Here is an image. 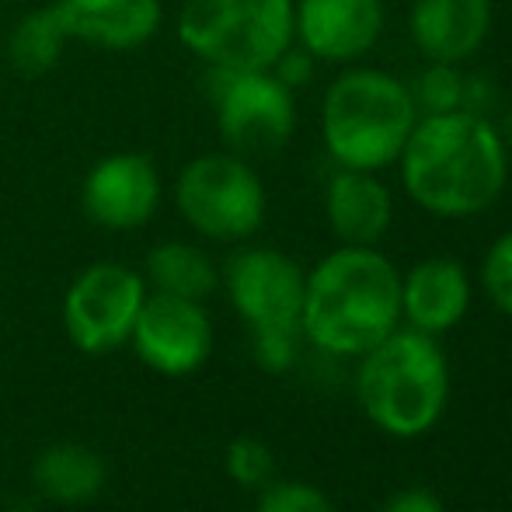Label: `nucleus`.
Listing matches in <instances>:
<instances>
[{"label": "nucleus", "instance_id": "6ab92c4d", "mask_svg": "<svg viewBox=\"0 0 512 512\" xmlns=\"http://www.w3.org/2000/svg\"><path fill=\"white\" fill-rule=\"evenodd\" d=\"M411 98H415V108L422 115L457 112V108H464L467 98V77L457 70V63H432L415 81Z\"/></svg>", "mask_w": 512, "mask_h": 512}, {"label": "nucleus", "instance_id": "4468645a", "mask_svg": "<svg viewBox=\"0 0 512 512\" xmlns=\"http://www.w3.org/2000/svg\"><path fill=\"white\" fill-rule=\"evenodd\" d=\"M492 0H415L411 39L432 63H464L485 46Z\"/></svg>", "mask_w": 512, "mask_h": 512}, {"label": "nucleus", "instance_id": "f3484780", "mask_svg": "<svg viewBox=\"0 0 512 512\" xmlns=\"http://www.w3.org/2000/svg\"><path fill=\"white\" fill-rule=\"evenodd\" d=\"M32 481L42 499L56 502V506H88L102 495L108 464L91 446L53 443L35 457Z\"/></svg>", "mask_w": 512, "mask_h": 512}, {"label": "nucleus", "instance_id": "393cba45", "mask_svg": "<svg viewBox=\"0 0 512 512\" xmlns=\"http://www.w3.org/2000/svg\"><path fill=\"white\" fill-rule=\"evenodd\" d=\"M380 512H446V509H443V502L432 492H425V488H405V492H394Z\"/></svg>", "mask_w": 512, "mask_h": 512}, {"label": "nucleus", "instance_id": "dca6fc26", "mask_svg": "<svg viewBox=\"0 0 512 512\" xmlns=\"http://www.w3.org/2000/svg\"><path fill=\"white\" fill-rule=\"evenodd\" d=\"M324 209H328L331 230L345 244H377L391 227L394 199L373 171L342 168L338 175H331Z\"/></svg>", "mask_w": 512, "mask_h": 512}, {"label": "nucleus", "instance_id": "9d476101", "mask_svg": "<svg viewBox=\"0 0 512 512\" xmlns=\"http://www.w3.org/2000/svg\"><path fill=\"white\" fill-rule=\"evenodd\" d=\"M129 342H133L140 363L154 373L189 377V373L203 370L213 352V324L199 300L147 293Z\"/></svg>", "mask_w": 512, "mask_h": 512}, {"label": "nucleus", "instance_id": "4be33fe9", "mask_svg": "<svg viewBox=\"0 0 512 512\" xmlns=\"http://www.w3.org/2000/svg\"><path fill=\"white\" fill-rule=\"evenodd\" d=\"M481 283H485V293L492 297V304L512 317V230H506L488 248L485 265H481Z\"/></svg>", "mask_w": 512, "mask_h": 512}, {"label": "nucleus", "instance_id": "5701e85b", "mask_svg": "<svg viewBox=\"0 0 512 512\" xmlns=\"http://www.w3.org/2000/svg\"><path fill=\"white\" fill-rule=\"evenodd\" d=\"M251 345H255V363L265 373H286L297 363L300 349V328H262L251 331Z\"/></svg>", "mask_w": 512, "mask_h": 512}, {"label": "nucleus", "instance_id": "9b49d317", "mask_svg": "<svg viewBox=\"0 0 512 512\" xmlns=\"http://www.w3.org/2000/svg\"><path fill=\"white\" fill-rule=\"evenodd\" d=\"M304 269L290 255L272 248L237 251L227 262V293L251 331L300 328Z\"/></svg>", "mask_w": 512, "mask_h": 512}, {"label": "nucleus", "instance_id": "423d86ee", "mask_svg": "<svg viewBox=\"0 0 512 512\" xmlns=\"http://www.w3.org/2000/svg\"><path fill=\"white\" fill-rule=\"evenodd\" d=\"M161 25L157 0H56L14 28L11 60L21 74H42L60 60L67 39H84L105 49H133Z\"/></svg>", "mask_w": 512, "mask_h": 512}, {"label": "nucleus", "instance_id": "2eb2a0df", "mask_svg": "<svg viewBox=\"0 0 512 512\" xmlns=\"http://www.w3.org/2000/svg\"><path fill=\"white\" fill-rule=\"evenodd\" d=\"M471 307V279L457 258H422L401 279V317L425 335H443L457 328Z\"/></svg>", "mask_w": 512, "mask_h": 512}, {"label": "nucleus", "instance_id": "39448f33", "mask_svg": "<svg viewBox=\"0 0 512 512\" xmlns=\"http://www.w3.org/2000/svg\"><path fill=\"white\" fill-rule=\"evenodd\" d=\"M178 35L213 70H272L293 46V0H185Z\"/></svg>", "mask_w": 512, "mask_h": 512}, {"label": "nucleus", "instance_id": "f257e3e1", "mask_svg": "<svg viewBox=\"0 0 512 512\" xmlns=\"http://www.w3.org/2000/svg\"><path fill=\"white\" fill-rule=\"evenodd\" d=\"M411 203L443 220H464L502 196L509 157L502 136L481 112L425 115L398 157Z\"/></svg>", "mask_w": 512, "mask_h": 512}, {"label": "nucleus", "instance_id": "20e7f679", "mask_svg": "<svg viewBox=\"0 0 512 512\" xmlns=\"http://www.w3.org/2000/svg\"><path fill=\"white\" fill-rule=\"evenodd\" d=\"M418 122L411 88L384 70H349L328 88L321 133L342 168L380 171L401 157Z\"/></svg>", "mask_w": 512, "mask_h": 512}, {"label": "nucleus", "instance_id": "b1692460", "mask_svg": "<svg viewBox=\"0 0 512 512\" xmlns=\"http://www.w3.org/2000/svg\"><path fill=\"white\" fill-rule=\"evenodd\" d=\"M310 70H314V56L307 53V49H286L283 56L276 60V67H272V74L279 77V81L286 84V88H300V84L310 81Z\"/></svg>", "mask_w": 512, "mask_h": 512}, {"label": "nucleus", "instance_id": "a211bd4d", "mask_svg": "<svg viewBox=\"0 0 512 512\" xmlns=\"http://www.w3.org/2000/svg\"><path fill=\"white\" fill-rule=\"evenodd\" d=\"M147 279L154 283V293H171V297L199 300V304L220 283L216 265L209 262L206 251L192 248L185 241L157 244L147 258Z\"/></svg>", "mask_w": 512, "mask_h": 512}, {"label": "nucleus", "instance_id": "aec40b11", "mask_svg": "<svg viewBox=\"0 0 512 512\" xmlns=\"http://www.w3.org/2000/svg\"><path fill=\"white\" fill-rule=\"evenodd\" d=\"M223 471L241 488H265L272 481V471H276V457L262 439L237 436L230 439L227 453H223Z\"/></svg>", "mask_w": 512, "mask_h": 512}, {"label": "nucleus", "instance_id": "1a4fd4ad", "mask_svg": "<svg viewBox=\"0 0 512 512\" xmlns=\"http://www.w3.org/2000/svg\"><path fill=\"white\" fill-rule=\"evenodd\" d=\"M220 133L237 154H272L297 126L293 91L272 70H216Z\"/></svg>", "mask_w": 512, "mask_h": 512}, {"label": "nucleus", "instance_id": "f03ea898", "mask_svg": "<svg viewBox=\"0 0 512 512\" xmlns=\"http://www.w3.org/2000/svg\"><path fill=\"white\" fill-rule=\"evenodd\" d=\"M401 321V272L373 244H345L304 283L300 331L328 356H363Z\"/></svg>", "mask_w": 512, "mask_h": 512}, {"label": "nucleus", "instance_id": "6e6552de", "mask_svg": "<svg viewBox=\"0 0 512 512\" xmlns=\"http://www.w3.org/2000/svg\"><path fill=\"white\" fill-rule=\"evenodd\" d=\"M147 283L140 272L119 262H98L70 283L63 297V328L84 356H108L129 342Z\"/></svg>", "mask_w": 512, "mask_h": 512}, {"label": "nucleus", "instance_id": "412c9836", "mask_svg": "<svg viewBox=\"0 0 512 512\" xmlns=\"http://www.w3.org/2000/svg\"><path fill=\"white\" fill-rule=\"evenodd\" d=\"M255 512H335L331 499L310 481H269Z\"/></svg>", "mask_w": 512, "mask_h": 512}, {"label": "nucleus", "instance_id": "0eeeda50", "mask_svg": "<svg viewBox=\"0 0 512 512\" xmlns=\"http://www.w3.org/2000/svg\"><path fill=\"white\" fill-rule=\"evenodd\" d=\"M182 216L213 241H244L265 220V189L258 175L230 154H206L185 164L175 185Z\"/></svg>", "mask_w": 512, "mask_h": 512}, {"label": "nucleus", "instance_id": "f8f14e48", "mask_svg": "<svg viewBox=\"0 0 512 512\" xmlns=\"http://www.w3.org/2000/svg\"><path fill=\"white\" fill-rule=\"evenodd\" d=\"M384 32V0H300L293 35L314 60L349 63L366 56Z\"/></svg>", "mask_w": 512, "mask_h": 512}, {"label": "nucleus", "instance_id": "ddd939ff", "mask_svg": "<svg viewBox=\"0 0 512 512\" xmlns=\"http://www.w3.org/2000/svg\"><path fill=\"white\" fill-rule=\"evenodd\" d=\"M161 203V178L150 157L115 154L91 168L84 182V213L105 230H136Z\"/></svg>", "mask_w": 512, "mask_h": 512}, {"label": "nucleus", "instance_id": "7ed1b4c3", "mask_svg": "<svg viewBox=\"0 0 512 512\" xmlns=\"http://www.w3.org/2000/svg\"><path fill=\"white\" fill-rule=\"evenodd\" d=\"M359 359L356 394L377 429L411 439L439 422L450 398V366L436 335L394 328Z\"/></svg>", "mask_w": 512, "mask_h": 512}]
</instances>
